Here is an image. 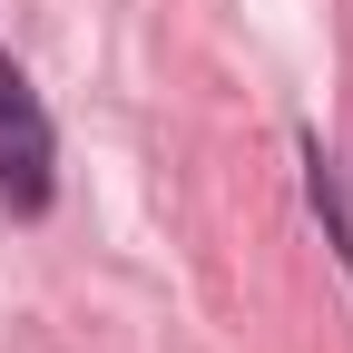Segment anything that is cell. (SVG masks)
I'll return each mask as SVG.
<instances>
[{
  "label": "cell",
  "instance_id": "2",
  "mask_svg": "<svg viewBox=\"0 0 353 353\" xmlns=\"http://www.w3.org/2000/svg\"><path fill=\"white\" fill-rule=\"evenodd\" d=\"M304 196H314V216H324V245L343 255V275H353V206H343V187H334L324 138H304Z\"/></svg>",
  "mask_w": 353,
  "mask_h": 353
},
{
  "label": "cell",
  "instance_id": "1",
  "mask_svg": "<svg viewBox=\"0 0 353 353\" xmlns=\"http://www.w3.org/2000/svg\"><path fill=\"white\" fill-rule=\"evenodd\" d=\"M50 167H59L50 108H39V88L0 59V206H10V216H39V206H50Z\"/></svg>",
  "mask_w": 353,
  "mask_h": 353
}]
</instances>
